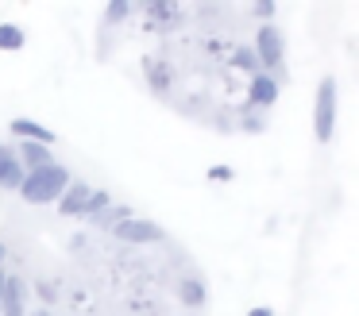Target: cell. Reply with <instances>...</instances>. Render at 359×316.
I'll list each match as a JSON object with an SVG mask.
<instances>
[{
	"label": "cell",
	"instance_id": "cell-1",
	"mask_svg": "<svg viewBox=\"0 0 359 316\" xmlns=\"http://www.w3.org/2000/svg\"><path fill=\"white\" fill-rule=\"evenodd\" d=\"M70 170L62 166V162H50V166L43 170H32V174H24V185H20V197L27 200V205H58V197L66 193V185H70Z\"/></svg>",
	"mask_w": 359,
	"mask_h": 316
},
{
	"label": "cell",
	"instance_id": "cell-2",
	"mask_svg": "<svg viewBox=\"0 0 359 316\" xmlns=\"http://www.w3.org/2000/svg\"><path fill=\"white\" fill-rule=\"evenodd\" d=\"M313 135L320 146L332 143L336 135V77L325 74L317 81V100H313Z\"/></svg>",
	"mask_w": 359,
	"mask_h": 316
},
{
	"label": "cell",
	"instance_id": "cell-3",
	"mask_svg": "<svg viewBox=\"0 0 359 316\" xmlns=\"http://www.w3.org/2000/svg\"><path fill=\"white\" fill-rule=\"evenodd\" d=\"M255 58H259V69L263 74H271V69H282V58H286V39H282V31L274 27V23H263V27L255 31Z\"/></svg>",
	"mask_w": 359,
	"mask_h": 316
},
{
	"label": "cell",
	"instance_id": "cell-4",
	"mask_svg": "<svg viewBox=\"0 0 359 316\" xmlns=\"http://www.w3.org/2000/svg\"><path fill=\"white\" fill-rule=\"evenodd\" d=\"M112 235H116L120 243H132V247H151V243H163L166 239V228L155 220H143V216H128L124 224L112 228Z\"/></svg>",
	"mask_w": 359,
	"mask_h": 316
},
{
	"label": "cell",
	"instance_id": "cell-5",
	"mask_svg": "<svg viewBox=\"0 0 359 316\" xmlns=\"http://www.w3.org/2000/svg\"><path fill=\"white\" fill-rule=\"evenodd\" d=\"M274 100H278V77L271 74H255L248 85V108H255V112H263V108H271Z\"/></svg>",
	"mask_w": 359,
	"mask_h": 316
},
{
	"label": "cell",
	"instance_id": "cell-6",
	"mask_svg": "<svg viewBox=\"0 0 359 316\" xmlns=\"http://www.w3.org/2000/svg\"><path fill=\"white\" fill-rule=\"evenodd\" d=\"M12 135L20 139V143H43V146H55V131L43 128L39 120H27V116H16V120L8 123Z\"/></svg>",
	"mask_w": 359,
	"mask_h": 316
},
{
	"label": "cell",
	"instance_id": "cell-7",
	"mask_svg": "<svg viewBox=\"0 0 359 316\" xmlns=\"http://www.w3.org/2000/svg\"><path fill=\"white\" fill-rule=\"evenodd\" d=\"M24 293H27V285H24V277H4V297H0V316H27V308H24Z\"/></svg>",
	"mask_w": 359,
	"mask_h": 316
},
{
	"label": "cell",
	"instance_id": "cell-8",
	"mask_svg": "<svg viewBox=\"0 0 359 316\" xmlns=\"http://www.w3.org/2000/svg\"><path fill=\"white\" fill-rule=\"evenodd\" d=\"M89 193H93V185H89V181H70V185H66V193L58 197V212H62V216H81Z\"/></svg>",
	"mask_w": 359,
	"mask_h": 316
},
{
	"label": "cell",
	"instance_id": "cell-9",
	"mask_svg": "<svg viewBox=\"0 0 359 316\" xmlns=\"http://www.w3.org/2000/svg\"><path fill=\"white\" fill-rule=\"evenodd\" d=\"M16 162L24 166V174H32V170H43V166H50V146H43V143H20V154H16Z\"/></svg>",
	"mask_w": 359,
	"mask_h": 316
},
{
	"label": "cell",
	"instance_id": "cell-10",
	"mask_svg": "<svg viewBox=\"0 0 359 316\" xmlns=\"http://www.w3.org/2000/svg\"><path fill=\"white\" fill-rule=\"evenodd\" d=\"M178 301L189 308H201L205 301H209V285H205V277H182L178 282Z\"/></svg>",
	"mask_w": 359,
	"mask_h": 316
},
{
	"label": "cell",
	"instance_id": "cell-11",
	"mask_svg": "<svg viewBox=\"0 0 359 316\" xmlns=\"http://www.w3.org/2000/svg\"><path fill=\"white\" fill-rule=\"evenodd\" d=\"M24 185V166L16 162V154H4L0 158V189H20Z\"/></svg>",
	"mask_w": 359,
	"mask_h": 316
},
{
	"label": "cell",
	"instance_id": "cell-12",
	"mask_svg": "<svg viewBox=\"0 0 359 316\" xmlns=\"http://www.w3.org/2000/svg\"><path fill=\"white\" fill-rule=\"evenodd\" d=\"M27 35L16 27V23H0V50H24Z\"/></svg>",
	"mask_w": 359,
	"mask_h": 316
},
{
	"label": "cell",
	"instance_id": "cell-13",
	"mask_svg": "<svg viewBox=\"0 0 359 316\" xmlns=\"http://www.w3.org/2000/svg\"><path fill=\"white\" fill-rule=\"evenodd\" d=\"M109 205H112L109 193H104V189H93V193H89V200H86V208H81V216H86V220H97V216H101Z\"/></svg>",
	"mask_w": 359,
	"mask_h": 316
},
{
	"label": "cell",
	"instance_id": "cell-14",
	"mask_svg": "<svg viewBox=\"0 0 359 316\" xmlns=\"http://www.w3.org/2000/svg\"><path fill=\"white\" fill-rule=\"evenodd\" d=\"M128 216H132V208H128V205H109V208H104L101 216H97V224L112 231V228H116V224H124Z\"/></svg>",
	"mask_w": 359,
	"mask_h": 316
},
{
	"label": "cell",
	"instance_id": "cell-15",
	"mask_svg": "<svg viewBox=\"0 0 359 316\" xmlns=\"http://www.w3.org/2000/svg\"><path fill=\"white\" fill-rule=\"evenodd\" d=\"M232 62H236V69H248L251 77H255V74H263V69H259V58H255V50H251V46H236Z\"/></svg>",
	"mask_w": 359,
	"mask_h": 316
},
{
	"label": "cell",
	"instance_id": "cell-16",
	"mask_svg": "<svg viewBox=\"0 0 359 316\" xmlns=\"http://www.w3.org/2000/svg\"><path fill=\"white\" fill-rule=\"evenodd\" d=\"M128 12H132V8H128L124 0H116V4H109V8H104V20H109V23H120Z\"/></svg>",
	"mask_w": 359,
	"mask_h": 316
},
{
	"label": "cell",
	"instance_id": "cell-17",
	"mask_svg": "<svg viewBox=\"0 0 359 316\" xmlns=\"http://www.w3.org/2000/svg\"><path fill=\"white\" fill-rule=\"evenodd\" d=\"M240 131H248V135H259V131H266L263 116H248V120L240 123Z\"/></svg>",
	"mask_w": 359,
	"mask_h": 316
},
{
	"label": "cell",
	"instance_id": "cell-18",
	"mask_svg": "<svg viewBox=\"0 0 359 316\" xmlns=\"http://www.w3.org/2000/svg\"><path fill=\"white\" fill-rule=\"evenodd\" d=\"M255 15L271 23V15H274V0H259V4H255Z\"/></svg>",
	"mask_w": 359,
	"mask_h": 316
},
{
	"label": "cell",
	"instance_id": "cell-19",
	"mask_svg": "<svg viewBox=\"0 0 359 316\" xmlns=\"http://www.w3.org/2000/svg\"><path fill=\"white\" fill-rule=\"evenodd\" d=\"M209 177H212V181H232L236 174H232L228 166H212V170H209Z\"/></svg>",
	"mask_w": 359,
	"mask_h": 316
},
{
	"label": "cell",
	"instance_id": "cell-20",
	"mask_svg": "<svg viewBox=\"0 0 359 316\" xmlns=\"http://www.w3.org/2000/svg\"><path fill=\"white\" fill-rule=\"evenodd\" d=\"M55 293H58V289H55V285H50V282H43V285H39V297L47 301V305H50V301H55Z\"/></svg>",
	"mask_w": 359,
	"mask_h": 316
},
{
	"label": "cell",
	"instance_id": "cell-21",
	"mask_svg": "<svg viewBox=\"0 0 359 316\" xmlns=\"http://www.w3.org/2000/svg\"><path fill=\"white\" fill-rule=\"evenodd\" d=\"M248 316H274V312H271V308H263V305H259V308H251Z\"/></svg>",
	"mask_w": 359,
	"mask_h": 316
},
{
	"label": "cell",
	"instance_id": "cell-22",
	"mask_svg": "<svg viewBox=\"0 0 359 316\" xmlns=\"http://www.w3.org/2000/svg\"><path fill=\"white\" fill-rule=\"evenodd\" d=\"M32 316H55V312H50V308H35Z\"/></svg>",
	"mask_w": 359,
	"mask_h": 316
},
{
	"label": "cell",
	"instance_id": "cell-23",
	"mask_svg": "<svg viewBox=\"0 0 359 316\" xmlns=\"http://www.w3.org/2000/svg\"><path fill=\"white\" fill-rule=\"evenodd\" d=\"M4 277H8V274H4V270H0V297H4Z\"/></svg>",
	"mask_w": 359,
	"mask_h": 316
},
{
	"label": "cell",
	"instance_id": "cell-24",
	"mask_svg": "<svg viewBox=\"0 0 359 316\" xmlns=\"http://www.w3.org/2000/svg\"><path fill=\"white\" fill-rule=\"evenodd\" d=\"M4 154H8V146H0V158H4Z\"/></svg>",
	"mask_w": 359,
	"mask_h": 316
},
{
	"label": "cell",
	"instance_id": "cell-25",
	"mask_svg": "<svg viewBox=\"0 0 359 316\" xmlns=\"http://www.w3.org/2000/svg\"><path fill=\"white\" fill-rule=\"evenodd\" d=\"M0 259H4V247H0Z\"/></svg>",
	"mask_w": 359,
	"mask_h": 316
}]
</instances>
